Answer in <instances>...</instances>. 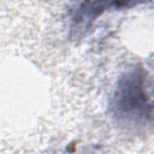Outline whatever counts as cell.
<instances>
[{
    "mask_svg": "<svg viewBox=\"0 0 154 154\" xmlns=\"http://www.w3.org/2000/svg\"><path fill=\"white\" fill-rule=\"evenodd\" d=\"M109 109L122 125L143 128L152 123L150 95L142 67H134L120 76L111 95Z\"/></svg>",
    "mask_w": 154,
    "mask_h": 154,
    "instance_id": "obj_1",
    "label": "cell"
},
{
    "mask_svg": "<svg viewBox=\"0 0 154 154\" xmlns=\"http://www.w3.org/2000/svg\"><path fill=\"white\" fill-rule=\"evenodd\" d=\"M146 0H82L72 13V28L87 29L96 18L107 11L130 8Z\"/></svg>",
    "mask_w": 154,
    "mask_h": 154,
    "instance_id": "obj_2",
    "label": "cell"
}]
</instances>
